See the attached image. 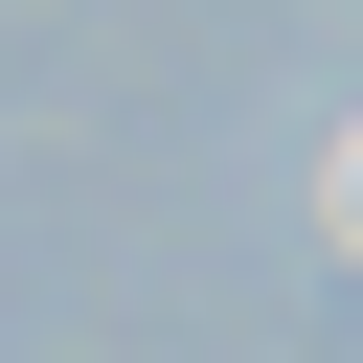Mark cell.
<instances>
[{
	"label": "cell",
	"mask_w": 363,
	"mask_h": 363,
	"mask_svg": "<svg viewBox=\"0 0 363 363\" xmlns=\"http://www.w3.org/2000/svg\"><path fill=\"white\" fill-rule=\"evenodd\" d=\"M340 227H363V159H340Z\"/></svg>",
	"instance_id": "obj_1"
}]
</instances>
